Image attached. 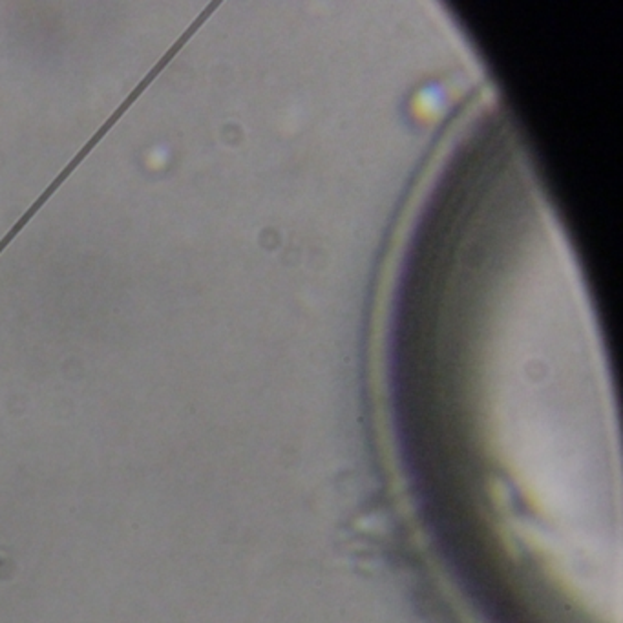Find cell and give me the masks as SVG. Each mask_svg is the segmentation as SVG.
I'll return each instance as SVG.
<instances>
[{"instance_id": "cell-1", "label": "cell", "mask_w": 623, "mask_h": 623, "mask_svg": "<svg viewBox=\"0 0 623 623\" xmlns=\"http://www.w3.org/2000/svg\"><path fill=\"white\" fill-rule=\"evenodd\" d=\"M567 258H415L389 320L391 419L419 517L449 559L530 591L552 618L618 623V417Z\"/></svg>"}]
</instances>
